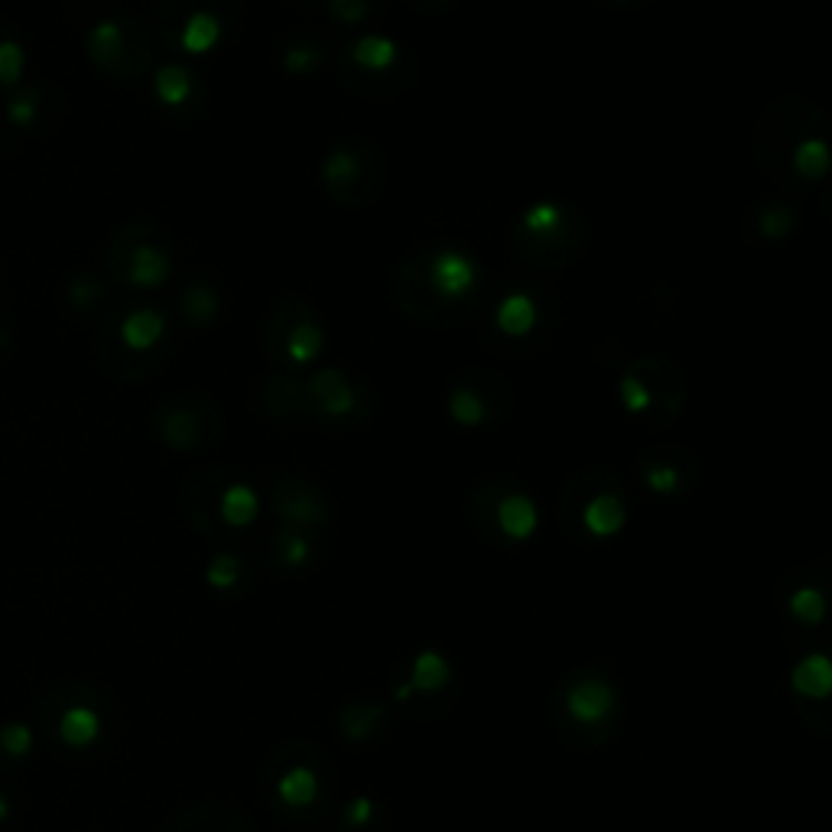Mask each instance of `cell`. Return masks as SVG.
Wrapping results in <instances>:
<instances>
[{
  "instance_id": "ffe728a7",
  "label": "cell",
  "mask_w": 832,
  "mask_h": 832,
  "mask_svg": "<svg viewBox=\"0 0 832 832\" xmlns=\"http://www.w3.org/2000/svg\"><path fill=\"white\" fill-rule=\"evenodd\" d=\"M316 553H319V540H316V534H306V531L277 527L267 540L270 566L280 569V573H306L316 563Z\"/></svg>"
},
{
  "instance_id": "4dcf8cb0",
  "label": "cell",
  "mask_w": 832,
  "mask_h": 832,
  "mask_svg": "<svg viewBox=\"0 0 832 832\" xmlns=\"http://www.w3.org/2000/svg\"><path fill=\"white\" fill-rule=\"evenodd\" d=\"M89 52L99 65H117L124 55V33L114 20H101L89 33Z\"/></svg>"
},
{
  "instance_id": "52a82bcc",
  "label": "cell",
  "mask_w": 832,
  "mask_h": 832,
  "mask_svg": "<svg viewBox=\"0 0 832 832\" xmlns=\"http://www.w3.org/2000/svg\"><path fill=\"white\" fill-rule=\"evenodd\" d=\"M345 89L358 92V95H397L410 85L417 62L407 59L397 43L384 37H361L351 47L339 52V65H336Z\"/></svg>"
},
{
  "instance_id": "8d00e7d4",
  "label": "cell",
  "mask_w": 832,
  "mask_h": 832,
  "mask_svg": "<svg viewBox=\"0 0 832 832\" xmlns=\"http://www.w3.org/2000/svg\"><path fill=\"white\" fill-rule=\"evenodd\" d=\"M0 748H3L7 754H13V758H23V754H30V748H33V732H30L23 722L3 726V729H0Z\"/></svg>"
},
{
  "instance_id": "f546056e",
  "label": "cell",
  "mask_w": 832,
  "mask_h": 832,
  "mask_svg": "<svg viewBox=\"0 0 832 832\" xmlns=\"http://www.w3.org/2000/svg\"><path fill=\"white\" fill-rule=\"evenodd\" d=\"M497 326L507 332V336H524V332H531L534 329V322H537V309H534V302L527 299V296L514 294V296H504L501 299V306H497Z\"/></svg>"
},
{
  "instance_id": "4316f807",
  "label": "cell",
  "mask_w": 832,
  "mask_h": 832,
  "mask_svg": "<svg viewBox=\"0 0 832 832\" xmlns=\"http://www.w3.org/2000/svg\"><path fill=\"white\" fill-rule=\"evenodd\" d=\"M205 583L215 588V592H222V595L238 592V588L247 583L245 556L228 553V549L215 553V556L208 559V566H205Z\"/></svg>"
},
{
  "instance_id": "e575fe53",
  "label": "cell",
  "mask_w": 832,
  "mask_h": 832,
  "mask_svg": "<svg viewBox=\"0 0 832 832\" xmlns=\"http://www.w3.org/2000/svg\"><path fill=\"white\" fill-rule=\"evenodd\" d=\"M381 7V0H329V13L339 20V23H358V20H368L374 17Z\"/></svg>"
},
{
  "instance_id": "ba28073f",
  "label": "cell",
  "mask_w": 832,
  "mask_h": 832,
  "mask_svg": "<svg viewBox=\"0 0 832 832\" xmlns=\"http://www.w3.org/2000/svg\"><path fill=\"white\" fill-rule=\"evenodd\" d=\"M820 121H823V114H820L810 101H774V104L761 114V121H758V127H754V153H758L764 173L774 176L783 186H790V179H787L790 156H793V150L800 147L803 141L826 134V127L810 131V124H820Z\"/></svg>"
},
{
  "instance_id": "7a4b0ae2",
  "label": "cell",
  "mask_w": 832,
  "mask_h": 832,
  "mask_svg": "<svg viewBox=\"0 0 832 832\" xmlns=\"http://www.w3.org/2000/svg\"><path fill=\"white\" fill-rule=\"evenodd\" d=\"M546 716L563 744L576 751H598L625 726V696L605 670L576 667L556 680Z\"/></svg>"
},
{
  "instance_id": "5b68a950",
  "label": "cell",
  "mask_w": 832,
  "mask_h": 832,
  "mask_svg": "<svg viewBox=\"0 0 832 832\" xmlns=\"http://www.w3.org/2000/svg\"><path fill=\"white\" fill-rule=\"evenodd\" d=\"M469 521L494 546H521L537 534V501L507 475L482 479L469 491Z\"/></svg>"
},
{
  "instance_id": "f35d334b",
  "label": "cell",
  "mask_w": 832,
  "mask_h": 832,
  "mask_svg": "<svg viewBox=\"0 0 832 832\" xmlns=\"http://www.w3.org/2000/svg\"><path fill=\"white\" fill-rule=\"evenodd\" d=\"M72 296H75V302H89V299L95 302L99 290H95L92 284H75V287H72Z\"/></svg>"
},
{
  "instance_id": "cb8c5ba5",
  "label": "cell",
  "mask_w": 832,
  "mask_h": 832,
  "mask_svg": "<svg viewBox=\"0 0 832 832\" xmlns=\"http://www.w3.org/2000/svg\"><path fill=\"white\" fill-rule=\"evenodd\" d=\"M783 605H787V615H790L793 622L807 625V628L823 625V618H826V612H830L826 588L813 586V583H800L797 588H790L787 598H783Z\"/></svg>"
},
{
  "instance_id": "8fae6325",
  "label": "cell",
  "mask_w": 832,
  "mask_h": 832,
  "mask_svg": "<svg viewBox=\"0 0 832 832\" xmlns=\"http://www.w3.org/2000/svg\"><path fill=\"white\" fill-rule=\"evenodd\" d=\"M322 326L316 319V309L299 299V296H284L274 302L264 322V351L270 364L280 368H299L312 361L322 348Z\"/></svg>"
},
{
  "instance_id": "7402d4cb",
  "label": "cell",
  "mask_w": 832,
  "mask_h": 832,
  "mask_svg": "<svg viewBox=\"0 0 832 832\" xmlns=\"http://www.w3.org/2000/svg\"><path fill=\"white\" fill-rule=\"evenodd\" d=\"M790 686L800 699H810V702H826L832 689V667L826 654H810L803 657L793 674H790Z\"/></svg>"
},
{
  "instance_id": "4fadbf2b",
  "label": "cell",
  "mask_w": 832,
  "mask_h": 832,
  "mask_svg": "<svg viewBox=\"0 0 832 832\" xmlns=\"http://www.w3.org/2000/svg\"><path fill=\"white\" fill-rule=\"evenodd\" d=\"M622 403L628 413H654L667 410V420H674L684 407V388H680V368L670 358L644 355L622 374Z\"/></svg>"
},
{
  "instance_id": "f1b7e54d",
  "label": "cell",
  "mask_w": 832,
  "mask_h": 832,
  "mask_svg": "<svg viewBox=\"0 0 832 832\" xmlns=\"http://www.w3.org/2000/svg\"><path fill=\"white\" fill-rule=\"evenodd\" d=\"M339 823H342V832H381L384 830V813H381L374 797L358 793L339 810Z\"/></svg>"
},
{
  "instance_id": "8992f818",
  "label": "cell",
  "mask_w": 832,
  "mask_h": 832,
  "mask_svg": "<svg viewBox=\"0 0 832 832\" xmlns=\"http://www.w3.org/2000/svg\"><path fill=\"white\" fill-rule=\"evenodd\" d=\"M514 250L521 260H527L531 267H549L559 270L566 264H573L583 245H586V222L579 212L566 208V205H534L521 215V222L514 225Z\"/></svg>"
},
{
  "instance_id": "836d02e7",
  "label": "cell",
  "mask_w": 832,
  "mask_h": 832,
  "mask_svg": "<svg viewBox=\"0 0 832 832\" xmlns=\"http://www.w3.org/2000/svg\"><path fill=\"white\" fill-rule=\"evenodd\" d=\"M179 309L193 326H208L215 319V312H218V296H215V290H208L205 284H193L179 299Z\"/></svg>"
},
{
  "instance_id": "e0dca14e",
  "label": "cell",
  "mask_w": 832,
  "mask_h": 832,
  "mask_svg": "<svg viewBox=\"0 0 832 832\" xmlns=\"http://www.w3.org/2000/svg\"><path fill=\"white\" fill-rule=\"evenodd\" d=\"M218 436H222V420L215 417L212 400H202V407L189 400H176L173 407L163 410L160 440L176 452H196L202 445H212Z\"/></svg>"
},
{
  "instance_id": "d6a6232c",
  "label": "cell",
  "mask_w": 832,
  "mask_h": 832,
  "mask_svg": "<svg viewBox=\"0 0 832 832\" xmlns=\"http://www.w3.org/2000/svg\"><path fill=\"white\" fill-rule=\"evenodd\" d=\"M280 62H284L287 72H316L326 62V52L316 43V37H302V40L294 37V40L284 43Z\"/></svg>"
},
{
  "instance_id": "d590c367",
  "label": "cell",
  "mask_w": 832,
  "mask_h": 832,
  "mask_svg": "<svg viewBox=\"0 0 832 832\" xmlns=\"http://www.w3.org/2000/svg\"><path fill=\"white\" fill-rule=\"evenodd\" d=\"M23 65H27V55L20 50V43L13 40L0 43V82L3 85H17L23 75Z\"/></svg>"
},
{
  "instance_id": "277c9868",
  "label": "cell",
  "mask_w": 832,
  "mask_h": 832,
  "mask_svg": "<svg viewBox=\"0 0 832 832\" xmlns=\"http://www.w3.org/2000/svg\"><path fill=\"white\" fill-rule=\"evenodd\" d=\"M559 521L569 537L583 543L615 540L628 524V489L608 469H586L559 494Z\"/></svg>"
},
{
  "instance_id": "30bf717a",
  "label": "cell",
  "mask_w": 832,
  "mask_h": 832,
  "mask_svg": "<svg viewBox=\"0 0 832 832\" xmlns=\"http://www.w3.org/2000/svg\"><path fill=\"white\" fill-rule=\"evenodd\" d=\"M322 189L342 208L371 205L384 186V160L371 141H342L322 160Z\"/></svg>"
},
{
  "instance_id": "9a60e30c",
  "label": "cell",
  "mask_w": 832,
  "mask_h": 832,
  "mask_svg": "<svg viewBox=\"0 0 832 832\" xmlns=\"http://www.w3.org/2000/svg\"><path fill=\"white\" fill-rule=\"evenodd\" d=\"M637 479L650 494L677 501L696 489L699 462L684 445H650L637 455Z\"/></svg>"
},
{
  "instance_id": "d4e9b609",
  "label": "cell",
  "mask_w": 832,
  "mask_h": 832,
  "mask_svg": "<svg viewBox=\"0 0 832 832\" xmlns=\"http://www.w3.org/2000/svg\"><path fill=\"white\" fill-rule=\"evenodd\" d=\"M170 277V257L163 247L141 245L127 257V280L134 287H160Z\"/></svg>"
},
{
  "instance_id": "7c38bea8",
  "label": "cell",
  "mask_w": 832,
  "mask_h": 832,
  "mask_svg": "<svg viewBox=\"0 0 832 832\" xmlns=\"http://www.w3.org/2000/svg\"><path fill=\"white\" fill-rule=\"evenodd\" d=\"M198 482L205 485V514H198L196 521L208 534L232 537L254 527V521L260 517V494L250 482L232 469L205 472Z\"/></svg>"
},
{
  "instance_id": "603a6c76",
  "label": "cell",
  "mask_w": 832,
  "mask_h": 832,
  "mask_svg": "<svg viewBox=\"0 0 832 832\" xmlns=\"http://www.w3.org/2000/svg\"><path fill=\"white\" fill-rule=\"evenodd\" d=\"M797 208L790 202H761L748 212V225L754 228L758 238L764 242H781L797 228Z\"/></svg>"
},
{
  "instance_id": "ac0fdd59",
  "label": "cell",
  "mask_w": 832,
  "mask_h": 832,
  "mask_svg": "<svg viewBox=\"0 0 832 832\" xmlns=\"http://www.w3.org/2000/svg\"><path fill=\"white\" fill-rule=\"evenodd\" d=\"M302 391H306L312 420H332V423L351 420L364 403L361 384L351 381L345 371H319L316 378L302 384Z\"/></svg>"
},
{
  "instance_id": "6da1fadb",
  "label": "cell",
  "mask_w": 832,
  "mask_h": 832,
  "mask_svg": "<svg viewBox=\"0 0 832 832\" xmlns=\"http://www.w3.org/2000/svg\"><path fill=\"white\" fill-rule=\"evenodd\" d=\"M482 274L475 260L455 247L417 250L393 274L397 309L423 326H459L479 306Z\"/></svg>"
},
{
  "instance_id": "2e32d148",
  "label": "cell",
  "mask_w": 832,
  "mask_h": 832,
  "mask_svg": "<svg viewBox=\"0 0 832 832\" xmlns=\"http://www.w3.org/2000/svg\"><path fill=\"white\" fill-rule=\"evenodd\" d=\"M270 507H274L280 527H294V531H306V534L322 531L332 517L329 497L322 494V489L312 485L309 479H299V475H284L274 482Z\"/></svg>"
},
{
  "instance_id": "60d3db41",
  "label": "cell",
  "mask_w": 832,
  "mask_h": 832,
  "mask_svg": "<svg viewBox=\"0 0 832 832\" xmlns=\"http://www.w3.org/2000/svg\"><path fill=\"white\" fill-rule=\"evenodd\" d=\"M615 3H631V0H615Z\"/></svg>"
},
{
  "instance_id": "83f0119b",
  "label": "cell",
  "mask_w": 832,
  "mask_h": 832,
  "mask_svg": "<svg viewBox=\"0 0 832 832\" xmlns=\"http://www.w3.org/2000/svg\"><path fill=\"white\" fill-rule=\"evenodd\" d=\"M163 332H166V319L160 316V312H153V309H137V312H131L127 319H124V326H121V339L127 348H134V351H147L153 345L163 339Z\"/></svg>"
},
{
  "instance_id": "1f68e13d",
  "label": "cell",
  "mask_w": 832,
  "mask_h": 832,
  "mask_svg": "<svg viewBox=\"0 0 832 832\" xmlns=\"http://www.w3.org/2000/svg\"><path fill=\"white\" fill-rule=\"evenodd\" d=\"M153 89H156V99L163 104L176 107V104L189 101V95H193V75L183 65H163L156 72V79H153Z\"/></svg>"
},
{
  "instance_id": "ab89813d",
  "label": "cell",
  "mask_w": 832,
  "mask_h": 832,
  "mask_svg": "<svg viewBox=\"0 0 832 832\" xmlns=\"http://www.w3.org/2000/svg\"><path fill=\"white\" fill-rule=\"evenodd\" d=\"M7 810H10V807H7V800H3V797H0V820H3V816H7Z\"/></svg>"
},
{
  "instance_id": "484cf974",
  "label": "cell",
  "mask_w": 832,
  "mask_h": 832,
  "mask_svg": "<svg viewBox=\"0 0 832 832\" xmlns=\"http://www.w3.org/2000/svg\"><path fill=\"white\" fill-rule=\"evenodd\" d=\"M59 735L72 748H89L92 741H99L101 716L92 706H72L59 719Z\"/></svg>"
},
{
  "instance_id": "5bb4252c",
  "label": "cell",
  "mask_w": 832,
  "mask_h": 832,
  "mask_svg": "<svg viewBox=\"0 0 832 832\" xmlns=\"http://www.w3.org/2000/svg\"><path fill=\"white\" fill-rule=\"evenodd\" d=\"M511 407V388L501 381V374L491 371H469L455 378L445 393V410L459 427H491L497 423Z\"/></svg>"
},
{
  "instance_id": "44dd1931",
  "label": "cell",
  "mask_w": 832,
  "mask_h": 832,
  "mask_svg": "<svg viewBox=\"0 0 832 832\" xmlns=\"http://www.w3.org/2000/svg\"><path fill=\"white\" fill-rule=\"evenodd\" d=\"M260 400H264V410L277 420H287L294 423L296 417L309 413V403H306V391L302 384L290 378V374H270L264 381V391H260Z\"/></svg>"
},
{
  "instance_id": "9c48e42d",
  "label": "cell",
  "mask_w": 832,
  "mask_h": 832,
  "mask_svg": "<svg viewBox=\"0 0 832 832\" xmlns=\"http://www.w3.org/2000/svg\"><path fill=\"white\" fill-rule=\"evenodd\" d=\"M452 686H455L452 660L436 647H423V650H413L403 670L397 674L391 702L400 706L410 719L433 722L445 712Z\"/></svg>"
},
{
  "instance_id": "3957f363",
  "label": "cell",
  "mask_w": 832,
  "mask_h": 832,
  "mask_svg": "<svg viewBox=\"0 0 832 832\" xmlns=\"http://www.w3.org/2000/svg\"><path fill=\"white\" fill-rule=\"evenodd\" d=\"M332 781L336 768L329 754L309 741L280 744L264 764L267 803L290 826H312L329 813Z\"/></svg>"
},
{
  "instance_id": "d6986e66",
  "label": "cell",
  "mask_w": 832,
  "mask_h": 832,
  "mask_svg": "<svg viewBox=\"0 0 832 832\" xmlns=\"http://www.w3.org/2000/svg\"><path fill=\"white\" fill-rule=\"evenodd\" d=\"M336 722H339L342 738H348L351 744H364V741H374V738H381V735L388 732L391 706L381 702V699H374V696L348 699V702H342Z\"/></svg>"
},
{
  "instance_id": "74e56055",
  "label": "cell",
  "mask_w": 832,
  "mask_h": 832,
  "mask_svg": "<svg viewBox=\"0 0 832 832\" xmlns=\"http://www.w3.org/2000/svg\"><path fill=\"white\" fill-rule=\"evenodd\" d=\"M7 114H10V121L13 124H30L33 117H37V99L33 95H27V99H13L7 104Z\"/></svg>"
}]
</instances>
